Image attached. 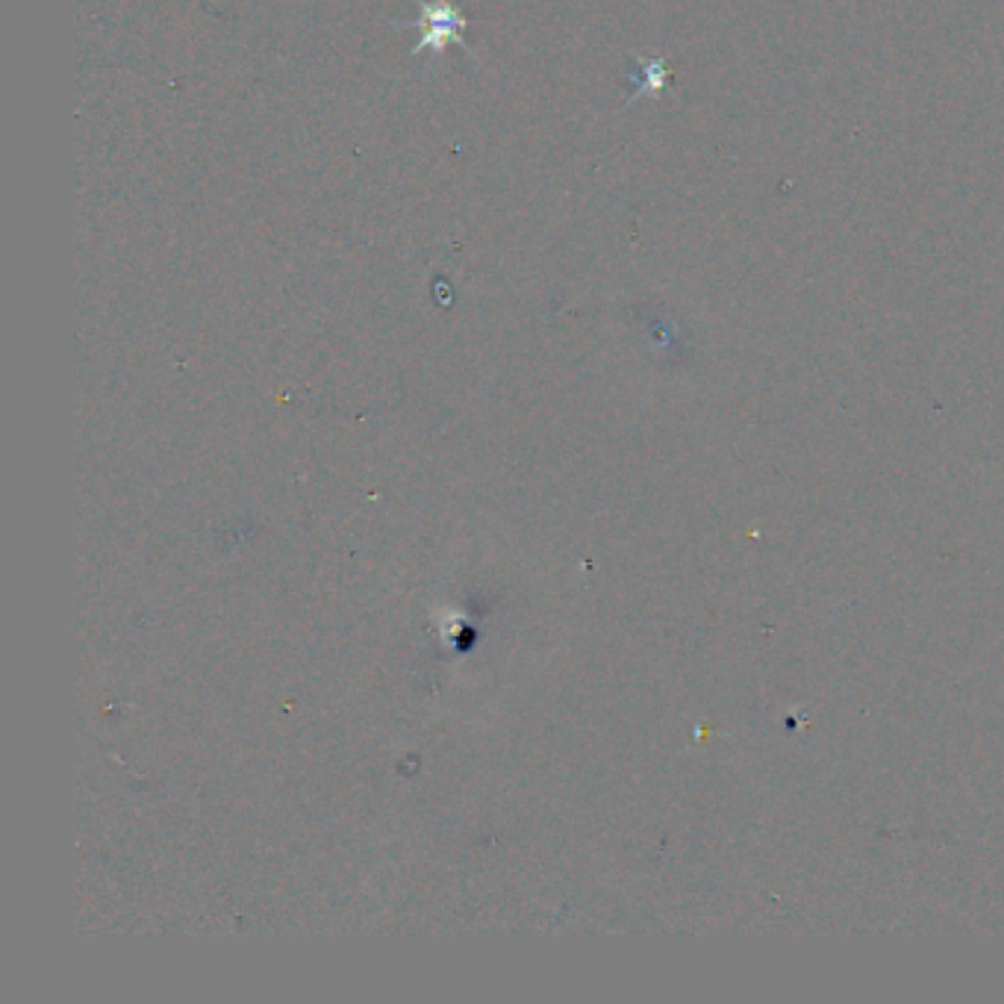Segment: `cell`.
<instances>
[{
  "instance_id": "1",
  "label": "cell",
  "mask_w": 1004,
  "mask_h": 1004,
  "mask_svg": "<svg viewBox=\"0 0 1004 1004\" xmlns=\"http://www.w3.org/2000/svg\"><path fill=\"white\" fill-rule=\"evenodd\" d=\"M416 27L421 30L419 47H416V51L430 47V51L437 54L439 47L451 45V42H463V27H466V21L460 19L451 7H430L428 12H421V19L416 21Z\"/></svg>"
}]
</instances>
